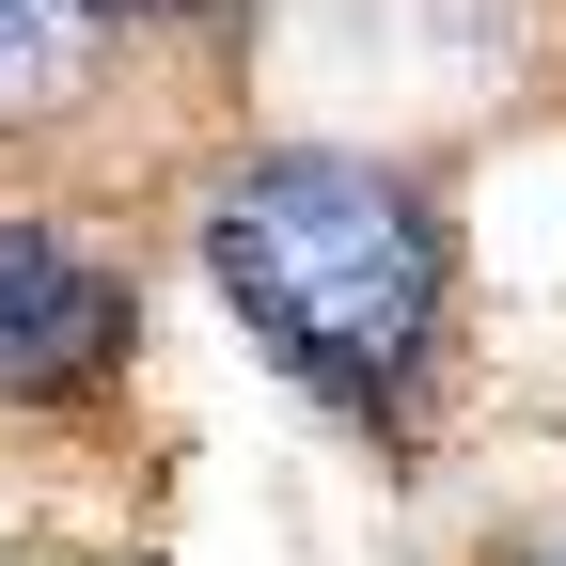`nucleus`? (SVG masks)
Listing matches in <instances>:
<instances>
[{"instance_id": "f257e3e1", "label": "nucleus", "mask_w": 566, "mask_h": 566, "mask_svg": "<svg viewBox=\"0 0 566 566\" xmlns=\"http://www.w3.org/2000/svg\"><path fill=\"white\" fill-rule=\"evenodd\" d=\"M189 268L237 346L331 424L409 441L457 363V205L394 142H221L189 174Z\"/></svg>"}, {"instance_id": "20e7f679", "label": "nucleus", "mask_w": 566, "mask_h": 566, "mask_svg": "<svg viewBox=\"0 0 566 566\" xmlns=\"http://www.w3.org/2000/svg\"><path fill=\"white\" fill-rule=\"evenodd\" d=\"M95 17H111L126 48H205V32H237V17H268V0H95Z\"/></svg>"}, {"instance_id": "7ed1b4c3", "label": "nucleus", "mask_w": 566, "mask_h": 566, "mask_svg": "<svg viewBox=\"0 0 566 566\" xmlns=\"http://www.w3.org/2000/svg\"><path fill=\"white\" fill-rule=\"evenodd\" d=\"M111 63H126V32L95 17V0H0V142L80 126L111 95Z\"/></svg>"}, {"instance_id": "39448f33", "label": "nucleus", "mask_w": 566, "mask_h": 566, "mask_svg": "<svg viewBox=\"0 0 566 566\" xmlns=\"http://www.w3.org/2000/svg\"><path fill=\"white\" fill-rule=\"evenodd\" d=\"M504 566H566V520H551V535H520V551H504Z\"/></svg>"}, {"instance_id": "f03ea898", "label": "nucleus", "mask_w": 566, "mask_h": 566, "mask_svg": "<svg viewBox=\"0 0 566 566\" xmlns=\"http://www.w3.org/2000/svg\"><path fill=\"white\" fill-rule=\"evenodd\" d=\"M126 378H142V252L48 189H0V409L63 424L111 409Z\"/></svg>"}]
</instances>
